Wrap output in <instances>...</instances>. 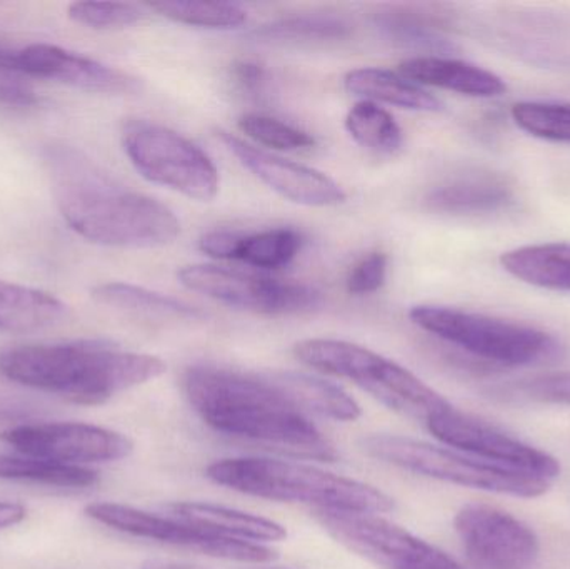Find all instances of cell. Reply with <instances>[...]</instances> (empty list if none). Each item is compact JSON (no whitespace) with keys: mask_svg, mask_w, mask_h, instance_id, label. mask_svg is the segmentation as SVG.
<instances>
[{"mask_svg":"<svg viewBox=\"0 0 570 569\" xmlns=\"http://www.w3.org/2000/svg\"><path fill=\"white\" fill-rule=\"evenodd\" d=\"M183 387L197 416L217 433L311 460L337 457L334 444L291 400L274 373L197 364L184 373Z\"/></svg>","mask_w":570,"mask_h":569,"instance_id":"cell-1","label":"cell"},{"mask_svg":"<svg viewBox=\"0 0 570 569\" xmlns=\"http://www.w3.org/2000/svg\"><path fill=\"white\" fill-rule=\"evenodd\" d=\"M43 159L60 214L83 239L150 249L179 236L180 223L170 207L120 186L80 150L50 146Z\"/></svg>","mask_w":570,"mask_h":569,"instance_id":"cell-2","label":"cell"},{"mask_svg":"<svg viewBox=\"0 0 570 569\" xmlns=\"http://www.w3.org/2000/svg\"><path fill=\"white\" fill-rule=\"evenodd\" d=\"M166 370L160 357L100 341L27 344L0 353V376L80 406H99L163 376Z\"/></svg>","mask_w":570,"mask_h":569,"instance_id":"cell-3","label":"cell"},{"mask_svg":"<svg viewBox=\"0 0 570 569\" xmlns=\"http://www.w3.org/2000/svg\"><path fill=\"white\" fill-rule=\"evenodd\" d=\"M207 478L237 493L308 504L315 511L382 514L394 510V500L372 484L292 461L227 458L209 464Z\"/></svg>","mask_w":570,"mask_h":569,"instance_id":"cell-4","label":"cell"},{"mask_svg":"<svg viewBox=\"0 0 570 569\" xmlns=\"http://www.w3.org/2000/svg\"><path fill=\"white\" fill-rule=\"evenodd\" d=\"M294 354L305 366L351 381L389 410L424 423L452 406L401 364L348 341L305 340Z\"/></svg>","mask_w":570,"mask_h":569,"instance_id":"cell-5","label":"cell"},{"mask_svg":"<svg viewBox=\"0 0 570 569\" xmlns=\"http://www.w3.org/2000/svg\"><path fill=\"white\" fill-rule=\"evenodd\" d=\"M409 317L425 333L498 366H529L552 360L561 351L559 341L546 331L485 314L415 306Z\"/></svg>","mask_w":570,"mask_h":569,"instance_id":"cell-6","label":"cell"},{"mask_svg":"<svg viewBox=\"0 0 570 569\" xmlns=\"http://www.w3.org/2000/svg\"><path fill=\"white\" fill-rule=\"evenodd\" d=\"M365 453L385 464L421 477L489 493L518 498L542 497L551 483L521 471L395 434H372L362 441Z\"/></svg>","mask_w":570,"mask_h":569,"instance_id":"cell-7","label":"cell"},{"mask_svg":"<svg viewBox=\"0 0 570 569\" xmlns=\"http://www.w3.org/2000/svg\"><path fill=\"white\" fill-rule=\"evenodd\" d=\"M122 146L137 173L189 199L209 203L219 193V170L199 146L169 127L129 120Z\"/></svg>","mask_w":570,"mask_h":569,"instance_id":"cell-8","label":"cell"},{"mask_svg":"<svg viewBox=\"0 0 570 569\" xmlns=\"http://www.w3.org/2000/svg\"><path fill=\"white\" fill-rule=\"evenodd\" d=\"M180 284L237 310L264 316L311 313L322 304L321 291L311 284L281 281L214 264H193L177 273Z\"/></svg>","mask_w":570,"mask_h":569,"instance_id":"cell-9","label":"cell"},{"mask_svg":"<svg viewBox=\"0 0 570 569\" xmlns=\"http://www.w3.org/2000/svg\"><path fill=\"white\" fill-rule=\"evenodd\" d=\"M315 514L338 543L382 569H468L381 514L348 511H315Z\"/></svg>","mask_w":570,"mask_h":569,"instance_id":"cell-10","label":"cell"},{"mask_svg":"<svg viewBox=\"0 0 570 569\" xmlns=\"http://www.w3.org/2000/svg\"><path fill=\"white\" fill-rule=\"evenodd\" d=\"M83 511L96 523L129 537L183 548V550L219 558V560L264 565L277 558L276 551L264 545L220 537V534L184 523L170 514L149 513V511L119 503H92Z\"/></svg>","mask_w":570,"mask_h":569,"instance_id":"cell-11","label":"cell"},{"mask_svg":"<svg viewBox=\"0 0 570 569\" xmlns=\"http://www.w3.org/2000/svg\"><path fill=\"white\" fill-rule=\"evenodd\" d=\"M425 424L442 443L485 463L521 471L549 483L561 473L558 460L551 454L529 447L492 426L488 421L462 413L454 406H449Z\"/></svg>","mask_w":570,"mask_h":569,"instance_id":"cell-12","label":"cell"},{"mask_svg":"<svg viewBox=\"0 0 570 569\" xmlns=\"http://www.w3.org/2000/svg\"><path fill=\"white\" fill-rule=\"evenodd\" d=\"M0 440L23 457L69 467L112 463L134 450L132 441L122 433L83 423L22 424L3 431Z\"/></svg>","mask_w":570,"mask_h":569,"instance_id":"cell-13","label":"cell"},{"mask_svg":"<svg viewBox=\"0 0 570 569\" xmlns=\"http://www.w3.org/2000/svg\"><path fill=\"white\" fill-rule=\"evenodd\" d=\"M454 524L472 569H531L538 561L539 538L505 511L469 504Z\"/></svg>","mask_w":570,"mask_h":569,"instance_id":"cell-14","label":"cell"},{"mask_svg":"<svg viewBox=\"0 0 570 569\" xmlns=\"http://www.w3.org/2000/svg\"><path fill=\"white\" fill-rule=\"evenodd\" d=\"M217 137L247 170L291 203L308 207H331L344 203V189L327 174L257 149L224 130Z\"/></svg>","mask_w":570,"mask_h":569,"instance_id":"cell-15","label":"cell"},{"mask_svg":"<svg viewBox=\"0 0 570 569\" xmlns=\"http://www.w3.org/2000/svg\"><path fill=\"white\" fill-rule=\"evenodd\" d=\"M19 70L22 77L56 80L89 92L137 94L142 90L139 77L52 43H30L19 49Z\"/></svg>","mask_w":570,"mask_h":569,"instance_id":"cell-16","label":"cell"},{"mask_svg":"<svg viewBox=\"0 0 570 569\" xmlns=\"http://www.w3.org/2000/svg\"><path fill=\"white\" fill-rule=\"evenodd\" d=\"M511 180L492 170H465L435 184L425 194L424 204L432 213L448 216H491L514 204Z\"/></svg>","mask_w":570,"mask_h":569,"instance_id":"cell-17","label":"cell"},{"mask_svg":"<svg viewBox=\"0 0 570 569\" xmlns=\"http://www.w3.org/2000/svg\"><path fill=\"white\" fill-rule=\"evenodd\" d=\"M399 73L417 86H432L471 97H495L505 84L498 73L441 56H419L399 63Z\"/></svg>","mask_w":570,"mask_h":569,"instance_id":"cell-18","label":"cell"},{"mask_svg":"<svg viewBox=\"0 0 570 569\" xmlns=\"http://www.w3.org/2000/svg\"><path fill=\"white\" fill-rule=\"evenodd\" d=\"M169 511L170 517L184 523L247 543H277L287 538V530L277 521L220 504L187 501L170 504Z\"/></svg>","mask_w":570,"mask_h":569,"instance_id":"cell-19","label":"cell"},{"mask_svg":"<svg viewBox=\"0 0 570 569\" xmlns=\"http://www.w3.org/2000/svg\"><path fill=\"white\" fill-rule=\"evenodd\" d=\"M67 306L46 291L0 279V334L20 336L56 326Z\"/></svg>","mask_w":570,"mask_h":569,"instance_id":"cell-20","label":"cell"},{"mask_svg":"<svg viewBox=\"0 0 570 569\" xmlns=\"http://www.w3.org/2000/svg\"><path fill=\"white\" fill-rule=\"evenodd\" d=\"M345 89L354 96L364 97L371 102H385L401 109L419 110V112H439L444 104L422 89L401 73L375 67L354 69L345 76Z\"/></svg>","mask_w":570,"mask_h":569,"instance_id":"cell-21","label":"cell"},{"mask_svg":"<svg viewBox=\"0 0 570 569\" xmlns=\"http://www.w3.org/2000/svg\"><path fill=\"white\" fill-rule=\"evenodd\" d=\"M501 264L522 283L570 293V243L518 247L502 254Z\"/></svg>","mask_w":570,"mask_h":569,"instance_id":"cell-22","label":"cell"},{"mask_svg":"<svg viewBox=\"0 0 570 569\" xmlns=\"http://www.w3.org/2000/svg\"><path fill=\"white\" fill-rule=\"evenodd\" d=\"M274 374L285 393L305 414H318L342 423L361 418L362 410L357 401L337 384L312 374L291 373V371Z\"/></svg>","mask_w":570,"mask_h":569,"instance_id":"cell-23","label":"cell"},{"mask_svg":"<svg viewBox=\"0 0 570 569\" xmlns=\"http://www.w3.org/2000/svg\"><path fill=\"white\" fill-rule=\"evenodd\" d=\"M92 297L97 303L120 311H129V313L179 317V320H197V317L204 316L199 307L193 306L186 301L157 293V291L146 290L142 286H134V284H99V286L94 287Z\"/></svg>","mask_w":570,"mask_h":569,"instance_id":"cell-24","label":"cell"},{"mask_svg":"<svg viewBox=\"0 0 570 569\" xmlns=\"http://www.w3.org/2000/svg\"><path fill=\"white\" fill-rule=\"evenodd\" d=\"M0 480L83 490L99 483V473L89 468L69 467L40 458L0 454Z\"/></svg>","mask_w":570,"mask_h":569,"instance_id":"cell-25","label":"cell"},{"mask_svg":"<svg viewBox=\"0 0 570 569\" xmlns=\"http://www.w3.org/2000/svg\"><path fill=\"white\" fill-rule=\"evenodd\" d=\"M351 23L335 16L284 17L274 22L264 23L254 30V37L261 42L301 43L324 42V40H341L351 36Z\"/></svg>","mask_w":570,"mask_h":569,"instance_id":"cell-26","label":"cell"},{"mask_svg":"<svg viewBox=\"0 0 570 569\" xmlns=\"http://www.w3.org/2000/svg\"><path fill=\"white\" fill-rule=\"evenodd\" d=\"M345 127L358 146L375 153H397L404 143L394 117L371 100H362L348 110Z\"/></svg>","mask_w":570,"mask_h":569,"instance_id":"cell-27","label":"cell"},{"mask_svg":"<svg viewBox=\"0 0 570 569\" xmlns=\"http://www.w3.org/2000/svg\"><path fill=\"white\" fill-rule=\"evenodd\" d=\"M301 247V234L285 227L263 233L237 234L234 261H243L261 269H279L297 256Z\"/></svg>","mask_w":570,"mask_h":569,"instance_id":"cell-28","label":"cell"},{"mask_svg":"<svg viewBox=\"0 0 570 569\" xmlns=\"http://www.w3.org/2000/svg\"><path fill=\"white\" fill-rule=\"evenodd\" d=\"M375 27L379 32L402 47L428 50L434 53H448L455 49L454 43L442 36L438 29L417 13L392 10L375 17Z\"/></svg>","mask_w":570,"mask_h":569,"instance_id":"cell-29","label":"cell"},{"mask_svg":"<svg viewBox=\"0 0 570 569\" xmlns=\"http://www.w3.org/2000/svg\"><path fill=\"white\" fill-rule=\"evenodd\" d=\"M149 9L174 22L203 29H237L247 22V12L237 3L193 2V0H173V2H150Z\"/></svg>","mask_w":570,"mask_h":569,"instance_id":"cell-30","label":"cell"},{"mask_svg":"<svg viewBox=\"0 0 570 569\" xmlns=\"http://www.w3.org/2000/svg\"><path fill=\"white\" fill-rule=\"evenodd\" d=\"M511 116L531 136L570 143V104L525 100L512 106Z\"/></svg>","mask_w":570,"mask_h":569,"instance_id":"cell-31","label":"cell"},{"mask_svg":"<svg viewBox=\"0 0 570 569\" xmlns=\"http://www.w3.org/2000/svg\"><path fill=\"white\" fill-rule=\"evenodd\" d=\"M239 129L261 146L277 150H301L314 147L311 134L276 117L246 114L239 119Z\"/></svg>","mask_w":570,"mask_h":569,"instance_id":"cell-32","label":"cell"},{"mask_svg":"<svg viewBox=\"0 0 570 569\" xmlns=\"http://www.w3.org/2000/svg\"><path fill=\"white\" fill-rule=\"evenodd\" d=\"M67 16L80 26L90 29H122L142 19V10L126 2H73Z\"/></svg>","mask_w":570,"mask_h":569,"instance_id":"cell-33","label":"cell"},{"mask_svg":"<svg viewBox=\"0 0 570 569\" xmlns=\"http://www.w3.org/2000/svg\"><path fill=\"white\" fill-rule=\"evenodd\" d=\"M389 257L384 253H371L362 257L347 277V291L355 296L377 293L387 279Z\"/></svg>","mask_w":570,"mask_h":569,"instance_id":"cell-34","label":"cell"},{"mask_svg":"<svg viewBox=\"0 0 570 569\" xmlns=\"http://www.w3.org/2000/svg\"><path fill=\"white\" fill-rule=\"evenodd\" d=\"M519 391L528 400L548 404H568L570 406V371L546 374L519 384Z\"/></svg>","mask_w":570,"mask_h":569,"instance_id":"cell-35","label":"cell"},{"mask_svg":"<svg viewBox=\"0 0 570 569\" xmlns=\"http://www.w3.org/2000/svg\"><path fill=\"white\" fill-rule=\"evenodd\" d=\"M40 102L37 94L22 77H2L0 79V104L13 107H33Z\"/></svg>","mask_w":570,"mask_h":569,"instance_id":"cell-36","label":"cell"},{"mask_svg":"<svg viewBox=\"0 0 570 569\" xmlns=\"http://www.w3.org/2000/svg\"><path fill=\"white\" fill-rule=\"evenodd\" d=\"M234 76L244 89L259 90L266 80V70L259 63L239 62L234 66Z\"/></svg>","mask_w":570,"mask_h":569,"instance_id":"cell-37","label":"cell"},{"mask_svg":"<svg viewBox=\"0 0 570 569\" xmlns=\"http://www.w3.org/2000/svg\"><path fill=\"white\" fill-rule=\"evenodd\" d=\"M27 510L23 504L12 503V501H0V530L16 527L26 520Z\"/></svg>","mask_w":570,"mask_h":569,"instance_id":"cell-38","label":"cell"},{"mask_svg":"<svg viewBox=\"0 0 570 569\" xmlns=\"http://www.w3.org/2000/svg\"><path fill=\"white\" fill-rule=\"evenodd\" d=\"M2 77H22L19 70V49L0 46V79Z\"/></svg>","mask_w":570,"mask_h":569,"instance_id":"cell-39","label":"cell"},{"mask_svg":"<svg viewBox=\"0 0 570 569\" xmlns=\"http://www.w3.org/2000/svg\"><path fill=\"white\" fill-rule=\"evenodd\" d=\"M144 569H204L200 567H193V565H183V563H154L149 565Z\"/></svg>","mask_w":570,"mask_h":569,"instance_id":"cell-40","label":"cell"}]
</instances>
